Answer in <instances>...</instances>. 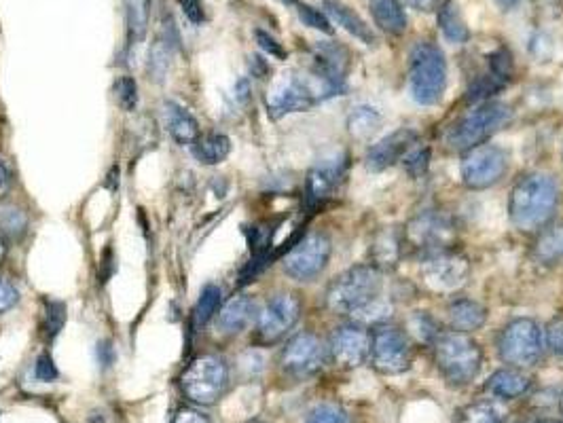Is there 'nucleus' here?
<instances>
[{"label": "nucleus", "mask_w": 563, "mask_h": 423, "mask_svg": "<svg viewBox=\"0 0 563 423\" xmlns=\"http://www.w3.org/2000/svg\"><path fill=\"white\" fill-rule=\"evenodd\" d=\"M398 254H401V239L396 237V233L384 231L381 235H377L373 246V256L377 265H396Z\"/></svg>", "instance_id": "33"}, {"label": "nucleus", "mask_w": 563, "mask_h": 423, "mask_svg": "<svg viewBox=\"0 0 563 423\" xmlns=\"http://www.w3.org/2000/svg\"><path fill=\"white\" fill-rule=\"evenodd\" d=\"M149 15H151V0H125V20H127V34L132 43H140L149 30Z\"/></svg>", "instance_id": "28"}, {"label": "nucleus", "mask_w": 563, "mask_h": 423, "mask_svg": "<svg viewBox=\"0 0 563 423\" xmlns=\"http://www.w3.org/2000/svg\"><path fill=\"white\" fill-rule=\"evenodd\" d=\"M559 204V187L553 176L534 172L523 176L511 191L508 214L521 231H538L553 218Z\"/></svg>", "instance_id": "2"}, {"label": "nucleus", "mask_w": 563, "mask_h": 423, "mask_svg": "<svg viewBox=\"0 0 563 423\" xmlns=\"http://www.w3.org/2000/svg\"><path fill=\"white\" fill-rule=\"evenodd\" d=\"M369 356L375 371L384 375H401L411 366V341L401 328L379 326L371 337Z\"/></svg>", "instance_id": "10"}, {"label": "nucleus", "mask_w": 563, "mask_h": 423, "mask_svg": "<svg viewBox=\"0 0 563 423\" xmlns=\"http://www.w3.org/2000/svg\"><path fill=\"white\" fill-rule=\"evenodd\" d=\"M343 87L335 85L316 70L314 75H297L290 72L284 75L267 94V110L274 119H280L288 113H301L314 104L337 96Z\"/></svg>", "instance_id": "3"}, {"label": "nucleus", "mask_w": 563, "mask_h": 423, "mask_svg": "<svg viewBox=\"0 0 563 423\" xmlns=\"http://www.w3.org/2000/svg\"><path fill=\"white\" fill-rule=\"evenodd\" d=\"M409 3L420 11H437V9H441L445 0H409Z\"/></svg>", "instance_id": "47"}, {"label": "nucleus", "mask_w": 563, "mask_h": 423, "mask_svg": "<svg viewBox=\"0 0 563 423\" xmlns=\"http://www.w3.org/2000/svg\"><path fill=\"white\" fill-rule=\"evenodd\" d=\"M180 9L187 15V20L191 24H202L204 22V7L202 0H178Z\"/></svg>", "instance_id": "43"}, {"label": "nucleus", "mask_w": 563, "mask_h": 423, "mask_svg": "<svg viewBox=\"0 0 563 423\" xmlns=\"http://www.w3.org/2000/svg\"><path fill=\"white\" fill-rule=\"evenodd\" d=\"M369 349L371 337L362 328L343 326L331 339V356L341 369H356L367 360Z\"/></svg>", "instance_id": "16"}, {"label": "nucleus", "mask_w": 563, "mask_h": 423, "mask_svg": "<svg viewBox=\"0 0 563 423\" xmlns=\"http://www.w3.org/2000/svg\"><path fill=\"white\" fill-rule=\"evenodd\" d=\"M511 119V110L500 102H483L472 108L447 134V144L453 151L477 149L492 138Z\"/></svg>", "instance_id": "7"}, {"label": "nucleus", "mask_w": 563, "mask_h": 423, "mask_svg": "<svg viewBox=\"0 0 563 423\" xmlns=\"http://www.w3.org/2000/svg\"><path fill=\"white\" fill-rule=\"evenodd\" d=\"M434 360L451 385H468L481 371V347L466 333H445L434 339Z\"/></svg>", "instance_id": "5"}, {"label": "nucleus", "mask_w": 563, "mask_h": 423, "mask_svg": "<svg viewBox=\"0 0 563 423\" xmlns=\"http://www.w3.org/2000/svg\"><path fill=\"white\" fill-rule=\"evenodd\" d=\"M11 172L7 170V165L0 161V197H5L11 191Z\"/></svg>", "instance_id": "46"}, {"label": "nucleus", "mask_w": 563, "mask_h": 423, "mask_svg": "<svg viewBox=\"0 0 563 423\" xmlns=\"http://www.w3.org/2000/svg\"><path fill=\"white\" fill-rule=\"evenodd\" d=\"M470 265L460 254L439 252L422 263V280L428 288L439 292L458 290L466 284Z\"/></svg>", "instance_id": "14"}, {"label": "nucleus", "mask_w": 563, "mask_h": 423, "mask_svg": "<svg viewBox=\"0 0 563 423\" xmlns=\"http://www.w3.org/2000/svg\"><path fill=\"white\" fill-rule=\"evenodd\" d=\"M191 146L195 159L204 165H219L231 153V140L225 134H204Z\"/></svg>", "instance_id": "26"}, {"label": "nucleus", "mask_w": 563, "mask_h": 423, "mask_svg": "<svg viewBox=\"0 0 563 423\" xmlns=\"http://www.w3.org/2000/svg\"><path fill=\"white\" fill-rule=\"evenodd\" d=\"M559 411L563 413V394H561V398H559Z\"/></svg>", "instance_id": "51"}, {"label": "nucleus", "mask_w": 563, "mask_h": 423, "mask_svg": "<svg viewBox=\"0 0 563 423\" xmlns=\"http://www.w3.org/2000/svg\"><path fill=\"white\" fill-rule=\"evenodd\" d=\"M305 423H350V415L339 404L324 402L310 411Z\"/></svg>", "instance_id": "35"}, {"label": "nucleus", "mask_w": 563, "mask_h": 423, "mask_svg": "<svg viewBox=\"0 0 563 423\" xmlns=\"http://www.w3.org/2000/svg\"><path fill=\"white\" fill-rule=\"evenodd\" d=\"M301 318V301L295 294H278L257 318V341L261 345L278 343Z\"/></svg>", "instance_id": "12"}, {"label": "nucleus", "mask_w": 563, "mask_h": 423, "mask_svg": "<svg viewBox=\"0 0 563 423\" xmlns=\"http://www.w3.org/2000/svg\"><path fill=\"white\" fill-rule=\"evenodd\" d=\"M417 134L411 130H398L384 140H379L367 155V165L373 172H381L390 168L396 161H401L407 153H411Z\"/></svg>", "instance_id": "18"}, {"label": "nucleus", "mask_w": 563, "mask_h": 423, "mask_svg": "<svg viewBox=\"0 0 563 423\" xmlns=\"http://www.w3.org/2000/svg\"><path fill=\"white\" fill-rule=\"evenodd\" d=\"M5 256H7V244H5L3 235H0V263H3V261H5Z\"/></svg>", "instance_id": "49"}, {"label": "nucleus", "mask_w": 563, "mask_h": 423, "mask_svg": "<svg viewBox=\"0 0 563 423\" xmlns=\"http://www.w3.org/2000/svg\"><path fill=\"white\" fill-rule=\"evenodd\" d=\"M542 330L530 318H517L508 322L498 339L500 358L513 369H530L542 358Z\"/></svg>", "instance_id": "8"}, {"label": "nucleus", "mask_w": 563, "mask_h": 423, "mask_svg": "<svg viewBox=\"0 0 563 423\" xmlns=\"http://www.w3.org/2000/svg\"><path fill=\"white\" fill-rule=\"evenodd\" d=\"M113 94H115V102L119 104L121 110L125 113H132V110L138 106V85L132 77H119L113 85Z\"/></svg>", "instance_id": "34"}, {"label": "nucleus", "mask_w": 563, "mask_h": 423, "mask_svg": "<svg viewBox=\"0 0 563 423\" xmlns=\"http://www.w3.org/2000/svg\"><path fill=\"white\" fill-rule=\"evenodd\" d=\"M381 288L384 275L375 265L352 267L335 278L326 290V307L335 314L356 318H381L388 309H381Z\"/></svg>", "instance_id": "1"}, {"label": "nucleus", "mask_w": 563, "mask_h": 423, "mask_svg": "<svg viewBox=\"0 0 563 423\" xmlns=\"http://www.w3.org/2000/svg\"><path fill=\"white\" fill-rule=\"evenodd\" d=\"M250 423H263V421H250Z\"/></svg>", "instance_id": "52"}, {"label": "nucleus", "mask_w": 563, "mask_h": 423, "mask_svg": "<svg viewBox=\"0 0 563 423\" xmlns=\"http://www.w3.org/2000/svg\"><path fill=\"white\" fill-rule=\"evenodd\" d=\"M511 72H513L511 53L506 49L496 51L492 62H489L487 75L479 77L468 87V102H483L489 96H494L496 91L504 89V85L511 81Z\"/></svg>", "instance_id": "17"}, {"label": "nucleus", "mask_w": 563, "mask_h": 423, "mask_svg": "<svg viewBox=\"0 0 563 423\" xmlns=\"http://www.w3.org/2000/svg\"><path fill=\"white\" fill-rule=\"evenodd\" d=\"M34 375L39 381H53L58 377V369H56V364H53L49 354H43L39 360H36Z\"/></svg>", "instance_id": "40"}, {"label": "nucleus", "mask_w": 563, "mask_h": 423, "mask_svg": "<svg viewBox=\"0 0 563 423\" xmlns=\"http://www.w3.org/2000/svg\"><path fill=\"white\" fill-rule=\"evenodd\" d=\"M428 159H430V151L426 149H417V151H411V155L407 157V168L411 174H424L426 168H428Z\"/></svg>", "instance_id": "42"}, {"label": "nucleus", "mask_w": 563, "mask_h": 423, "mask_svg": "<svg viewBox=\"0 0 563 423\" xmlns=\"http://www.w3.org/2000/svg\"><path fill=\"white\" fill-rule=\"evenodd\" d=\"M280 364L284 373L297 379L316 375L324 364V345L312 333H301L290 339L282 349Z\"/></svg>", "instance_id": "13"}, {"label": "nucleus", "mask_w": 563, "mask_h": 423, "mask_svg": "<svg viewBox=\"0 0 563 423\" xmlns=\"http://www.w3.org/2000/svg\"><path fill=\"white\" fill-rule=\"evenodd\" d=\"M508 170V155L504 149L496 144H481L477 149L466 151V157L462 159L460 174L462 182L468 189H489L496 182L504 178Z\"/></svg>", "instance_id": "9"}, {"label": "nucleus", "mask_w": 563, "mask_h": 423, "mask_svg": "<svg viewBox=\"0 0 563 423\" xmlns=\"http://www.w3.org/2000/svg\"><path fill=\"white\" fill-rule=\"evenodd\" d=\"M447 87V62L434 43H417L409 53V89L417 104L434 106Z\"/></svg>", "instance_id": "4"}, {"label": "nucleus", "mask_w": 563, "mask_h": 423, "mask_svg": "<svg viewBox=\"0 0 563 423\" xmlns=\"http://www.w3.org/2000/svg\"><path fill=\"white\" fill-rule=\"evenodd\" d=\"M530 423H563V421H557V419H540V421H530Z\"/></svg>", "instance_id": "50"}, {"label": "nucleus", "mask_w": 563, "mask_h": 423, "mask_svg": "<svg viewBox=\"0 0 563 423\" xmlns=\"http://www.w3.org/2000/svg\"><path fill=\"white\" fill-rule=\"evenodd\" d=\"M456 423H504V415L494 402H472L458 413Z\"/></svg>", "instance_id": "32"}, {"label": "nucleus", "mask_w": 563, "mask_h": 423, "mask_svg": "<svg viewBox=\"0 0 563 423\" xmlns=\"http://www.w3.org/2000/svg\"><path fill=\"white\" fill-rule=\"evenodd\" d=\"M331 259V242L329 237L320 233L307 235L293 250L286 254L284 271L293 280L310 282L324 271L326 263Z\"/></svg>", "instance_id": "11"}, {"label": "nucleus", "mask_w": 563, "mask_h": 423, "mask_svg": "<svg viewBox=\"0 0 563 423\" xmlns=\"http://www.w3.org/2000/svg\"><path fill=\"white\" fill-rule=\"evenodd\" d=\"M17 301H20V292H17L15 284L0 275V314H5V311L15 307Z\"/></svg>", "instance_id": "38"}, {"label": "nucleus", "mask_w": 563, "mask_h": 423, "mask_svg": "<svg viewBox=\"0 0 563 423\" xmlns=\"http://www.w3.org/2000/svg\"><path fill=\"white\" fill-rule=\"evenodd\" d=\"M407 237L420 250H443L456 237V227L445 214L424 212L411 220Z\"/></svg>", "instance_id": "15"}, {"label": "nucleus", "mask_w": 563, "mask_h": 423, "mask_svg": "<svg viewBox=\"0 0 563 423\" xmlns=\"http://www.w3.org/2000/svg\"><path fill=\"white\" fill-rule=\"evenodd\" d=\"M66 320V307L64 303H49V311H47V322H49V330L51 335H56L58 330L62 328Z\"/></svg>", "instance_id": "44"}, {"label": "nucleus", "mask_w": 563, "mask_h": 423, "mask_svg": "<svg viewBox=\"0 0 563 423\" xmlns=\"http://www.w3.org/2000/svg\"><path fill=\"white\" fill-rule=\"evenodd\" d=\"M496 5L502 9V11H508V9H513L517 5V0H496Z\"/></svg>", "instance_id": "48"}, {"label": "nucleus", "mask_w": 563, "mask_h": 423, "mask_svg": "<svg viewBox=\"0 0 563 423\" xmlns=\"http://www.w3.org/2000/svg\"><path fill=\"white\" fill-rule=\"evenodd\" d=\"M345 174V163L341 159H333L316 165V168L307 174V199L312 204L331 197V193L339 187V182Z\"/></svg>", "instance_id": "19"}, {"label": "nucleus", "mask_w": 563, "mask_h": 423, "mask_svg": "<svg viewBox=\"0 0 563 423\" xmlns=\"http://www.w3.org/2000/svg\"><path fill=\"white\" fill-rule=\"evenodd\" d=\"M180 388L185 398L197 407H212L229 388V366L219 356H199L180 377Z\"/></svg>", "instance_id": "6"}, {"label": "nucleus", "mask_w": 563, "mask_h": 423, "mask_svg": "<svg viewBox=\"0 0 563 423\" xmlns=\"http://www.w3.org/2000/svg\"><path fill=\"white\" fill-rule=\"evenodd\" d=\"M299 17H301V22L305 26H310V28H316L320 32H333L331 28V22H329V17H326L322 11L314 9V7H307V5H299Z\"/></svg>", "instance_id": "37"}, {"label": "nucleus", "mask_w": 563, "mask_h": 423, "mask_svg": "<svg viewBox=\"0 0 563 423\" xmlns=\"http://www.w3.org/2000/svg\"><path fill=\"white\" fill-rule=\"evenodd\" d=\"M547 343L553 354L563 356V318H557L547 326Z\"/></svg>", "instance_id": "39"}, {"label": "nucleus", "mask_w": 563, "mask_h": 423, "mask_svg": "<svg viewBox=\"0 0 563 423\" xmlns=\"http://www.w3.org/2000/svg\"><path fill=\"white\" fill-rule=\"evenodd\" d=\"M439 26H441V32L445 39L449 43H466L468 41V26L464 22V17L458 9L456 3H451V0H445V3L441 5L439 9Z\"/></svg>", "instance_id": "27"}, {"label": "nucleus", "mask_w": 563, "mask_h": 423, "mask_svg": "<svg viewBox=\"0 0 563 423\" xmlns=\"http://www.w3.org/2000/svg\"><path fill=\"white\" fill-rule=\"evenodd\" d=\"M534 256L544 265H553L559 259H563V225L551 227L538 237V242L534 246Z\"/></svg>", "instance_id": "29"}, {"label": "nucleus", "mask_w": 563, "mask_h": 423, "mask_svg": "<svg viewBox=\"0 0 563 423\" xmlns=\"http://www.w3.org/2000/svg\"><path fill=\"white\" fill-rule=\"evenodd\" d=\"M221 297H223V292L219 286H214V284H208L202 294H199V301L195 305V311H193V322L197 328H202L206 326L216 314H219V305H221Z\"/></svg>", "instance_id": "30"}, {"label": "nucleus", "mask_w": 563, "mask_h": 423, "mask_svg": "<svg viewBox=\"0 0 563 423\" xmlns=\"http://www.w3.org/2000/svg\"><path fill=\"white\" fill-rule=\"evenodd\" d=\"M324 9L339 26H343L345 30H348L354 36V39H358L360 43L373 45L375 34L371 32V28L365 22H362V17L356 15L354 9L339 3V0H324Z\"/></svg>", "instance_id": "23"}, {"label": "nucleus", "mask_w": 563, "mask_h": 423, "mask_svg": "<svg viewBox=\"0 0 563 423\" xmlns=\"http://www.w3.org/2000/svg\"><path fill=\"white\" fill-rule=\"evenodd\" d=\"M530 377L523 375L519 369H502L496 371L487 381V390L498 398H519L530 390Z\"/></svg>", "instance_id": "24"}, {"label": "nucleus", "mask_w": 563, "mask_h": 423, "mask_svg": "<svg viewBox=\"0 0 563 423\" xmlns=\"http://www.w3.org/2000/svg\"><path fill=\"white\" fill-rule=\"evenodd\" d=\"M254 311H257L254 301L246 297V294H240V297H233L219 314H216V326H219L221 333L225 335H238L248 328L254 318Z\"/></svg>", "instance_id": "20"}, {"label": "nucleus", "mask_w": 563, "mask_h": 423, "mask_svg": "<svg viewBox=\"0 0 563 423\" xmlns=\"http://www.w3.org/2000/svg\"><path fill=\"white\" fill-rule=\"evenodd\" d=\"M379 123L381 117L373 106H356L348 117V130L354 138H369Z\"/></svg>", "instance_id": "31"}, {"label": "nucleus", "mask_w": 563, "mask_h": 423, "mask_svg": "<svg viewBox=\"0 0 563 423\" xmlns=\"http://www.w3.org/2000/svg\"><path fill=\"white\" fill-rule=\"evenodd\" d=\"M369 9L379 30L401 36L407 30V13L401 0H369Z\"/></svg>", "instance_id": "22"}, {"label": "nucleus", "mask_w": 563, "mask_h": 423, "mask_svg": "<svg viewBox=\"0 0 563 423\" xmlns=\"http://www.w3.org/2000/svg\"><path fill=\"white\" fill-rule=\"evenodd\" d=\"M254 34H257L259 47H261L263 51H267L269 55H274V58H278V60H284V58H286V51L282 49V45L274 39V36H269V34L263 32V30H257Z\"/></svg>", "instance_id": "41"}, {"label": "nucleus", "mask_w": 563, "mask_h": 423, "mask_svg": "<svg viewBox=\"0 0 563 423\" xmlns=\"http://www.w3.org/2000/svg\"><path fill=\"white\" fill-rule=\"evenodd\" d=\"M163 119H166L168 132L178 144H193L199 136V123L197 119L189 113L187 108H183L176 102H166L163 104Z\"/></svg>", "instance_id": "21"}, {"label": "nucleus", "mask_w": 563, "mask_h": 423, "mask_svg": "<svg viewBox=\"0 0 563 423\" xmlns=\"http://www.w3.org/2000/svg\"><path fill=\"white\" fill-rule=\"evenodd\" d=\"M172 423H210V419L204 413H199L195 409H180L174 415Z\"/></svg>", "instance_id": "45"}, {"label": "nucleus", "mask_w": 563, "mask_h": 423, "mask_svg": "<svg viewBox=\"0 0 563 423\" xmlns=\"http://www.w3.org/2000/svg\"><path fill=\"white\" fill-rule=\"evenodd\" d=\"M487 320V309L470 299H460L449 307V322L451 326L458 330V333H470V330H477L485 324Z\"/></svg>", "instance_id": "25"}, {"label": "nucleus", "mask_w": 563, "mask_h": 423, "mask_svg": "<svg viewBox=\"0 0 563 423\" xmlns=\"http://www.w3.org/2000/svg\"><path fill=\"white\" fill-rule=\"evenodd\" d=\"M170 58H172V45L166 39H157V43L151 49V62H149V70L151 75L161 81L163 75L168 72L170 66Z\"/></svg>", "instance_id": "36"}]
</instances>
